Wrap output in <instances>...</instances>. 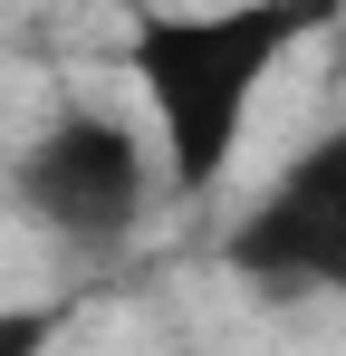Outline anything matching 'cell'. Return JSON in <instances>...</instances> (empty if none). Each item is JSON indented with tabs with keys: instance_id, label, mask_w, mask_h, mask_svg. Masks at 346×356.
Instances as JSON below:
<instances>
[{
	"instance_id": "obj_1",
	"label": "cell",
	"mask_w": 346,
	"mask_h": 356,
	"mask_svg": "<svg viewBox=\"0 0 346 356\" xmlns=\"http://www.w3.org/2000/svg\"><path fill=\"white\" fill-rule=\"evenodd\" d=\"M327 10L308 0H240V10H145L125 19V58L145 77V106L164 125V174L183 202L222 193L231 154L250 135L260 87L279 77L298 39H318Z\"/></svg>"
},
{
	"instance_id": "obj_2",
	"label": "cell",
	"mask_w": 346,
	"mask_h": 356,
	"mask_svg": "<svg viewBox=\"0 0 346 356\" xmlns=\"http://www.w3.org/2000/svg\"><path fill=\"white\" fill-rule=\"evenodd\" d=\"M222 260L250 289H346V125L308 135L231 222Z\"/></svg>"
},
{
	"instance_id": "obj_3",
	"label": "cell",
	"mask_w": 346,
	"mask_h": 356,
	"mask_svg": "<svg viewBox=\"0 0 346 356\" xmlns=\"http://www.w3.org/2000/svg\"><path fill=\"white\" fill-rule=\"evenodd\" d=\"M19 202L67 241H125L145 222V202H154V164H145V145L125 135L115 116L97 106H67V116L19 154Z\"/></svg>"
},
{
	"instance_id": "obj_4",
	"label": "cell",
	"mask_w": 346,
	"mask_h": 356,
	"mask_svg": "<svg viewBox=\"0 0 346 356\" xmlns=\"http://www.w3.org/2000/svg\"><path fill=\"white\" fill-rule=\"evenodd\" d=\"M67 337V298H19L0 308V356H49Z\"/></svg>"
}]
</instances>
